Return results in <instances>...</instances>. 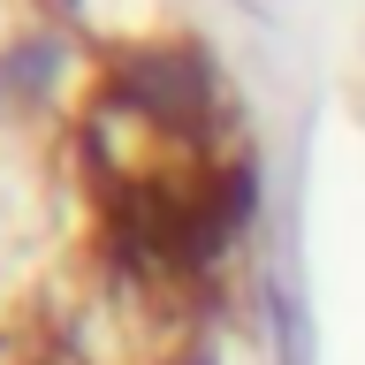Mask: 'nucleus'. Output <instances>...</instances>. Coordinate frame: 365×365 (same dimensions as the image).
I'll return each instance as SVG.
<instances>
[{
	"instance_id": "1",
	"label": "nucleus",
	"mask_w": 365,
	"mask_h": 365,
	"mask_svg": "<svg viewBox=\"0 0 365 365\" xmlns=\"http://www.w3.org/2000/svg\"><path fill=\"white\" fill-rule=\"evenodd\" d=\"M190 365H213V358H190Z\"/></svg>"
},
{
	"instance_id": "2",
	"label": "nucleus",
	"mask_w": 365,
	"mask_h": 365,
	"mask_svg": "<svg viewBox=\"0 0 365 365\" xmlns=\"http://www.w3.org/2000/svg\"><path fill=\"white\" fill-rule=\"evenodd\" d=\"M244 8H259V0H244Z\"/></svg>"
}]
</instances>
